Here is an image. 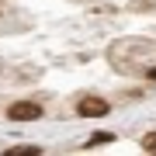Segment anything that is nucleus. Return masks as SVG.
<instances>
[{"instance_id":"1","label":"nucleus","mask_w":156,"mask_h":156,"mask_svg":"<svg viewBox=\"0 0 156 156\" xmlns=\"http://www.w3.org/2000/svg\"><path fill=\"white\" fill-rule=\"evenodd\" d=\"M76 115L80 118H108L111 115V104L104 97H97V94H87V97L76 101Z\"/></svg>"},{"instance_id":"2","label":"nucleus","mask_w":156,"mask_h":156,"mask_svg":"<svg viewBox=\"0 0 156 156\" xmlns=\"http://www.w3.org/2000/svg\"><path fill=\"white\" fill-rule=\"evenodd\" d=\"M7 118L11 122H38L42 118V104H35V101H14L7 108Z\"/></svg>"},{"instance_id":"3","label":"nucleus","mask_w":156,"mask_h":156,"mask_svg":"<svg viewBox=\"0 0 156 156\" xmlns=\"http://www.w3.org/2000/svg\"><path fill=\"white\" fill-rule=\"evenodd\" d=\"M4 156H42V146H11L4 149Z\"/></svg>"},{"instance_id":"4","label":"nucleus","mask_w":156,"mask_h":156,"mask_svg":"<svg viewBox=\"0 0 156 156\" xmlns=\"http://www.w3.org/2000/svg\"><path fill=\"white\" fill-rule=\"evenodd\" d=\"M108 142H115V135H111V132H94L83 146H108Z\"/></svg>"},{"instance_id":"5","label":"nucleus","mask_w":156,"mask_h":156,"mask_svg":"<svg viewBox=\"0 0 156 156\" xmlns=\"http://www.w3.org/2000/svg\"><path fill=\"white\" fill-rule=\"evenodd\" d=\"M142 149L149 153V156H156V132H146L142 135Z\"/></svg>"},{"instance_id":"6","label":"nucleus","mask_w":156,"mask_h":156,"mask_svg":"<svg viewBox=\"0 0 156 156\" xmlns=\"http://www.w3.org/2000/svg\"><path fill=\"white\" fill-rule=\"evenodd\" d=\"M146 80H149V83H156V66H149V69H146Z\"/></svg>"}]
</instances>
